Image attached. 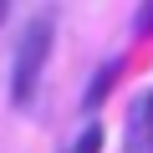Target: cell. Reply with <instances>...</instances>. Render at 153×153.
<instances>
[{"label":"cell","instance_id":"cell-1","mask_svg":"<svg viewBox=\"0 0 153 153\" xmlns=\"http://www.w3.org/2000/svg\"><path fill=\"white\" fill-rule=\"evenodd\" d=\"M51 41H56L51 16H36V21L26 26L21 46H16V61H10V102H16V112H26L31 97H36V87H41V71H46Z\"/></svg>","mask_w":153,"mask_h":153},{"label":"cell","instance_id":"cell-4","mask_svg":"<svg viewBox=\"0 0 153 153\" xmlns=\"http://www.w3.org/2000/svg\"><path fill=\"white\" fill-rule=\"evenodd\" d=\"M71 153H102V123H87L82 138L71 143Z\"/></svg>","mask_w":153,"mask_h":153},{"label":"cell","instance_id":"cell-5","mask_svg":"<svg viewBox=\"0 0 153 153\" xmlns=\"http://www.w3.org/2000/svg\"><path fill=\"white\" fill-rule=\"evenodd\" d=\"M138 36H153V5L138 10Z\"/></svg>","mask_w":153,"mask_h":153},{"label":"cell","instance_id":"cell-2","mask_svg":"<svg viewBox=\"0 0 153 153\" xmlns=\"http://www.w3.org/2000/svg\"><path fill=\"white\" fill-rule=\"evenodd\" d=\"M128 153H153V92L128 102Z\"/></svg>","mask_w":153,"mask_h":153},{"label":"cell","instance_id":"cell-6","mask_svg":"<svg viewBox=\"0 0 153 153\" xmlns=\"http://www.w3.org/2000/svg\"><path fill=\"white\" fill-rule=\"evenodd\" d=\"M5 16H10V5H5V0H0V26H5Z\"/></svg>","mask_w":153,"mask_h":153},{"label":"cell","instance_id":"cell-3","mask_svg":"<svg viewBox=\"0 0 153 153\" xmlns=\"http://www.w3.org/2000/svg\"><path fill=\"white\" fill-rule=\"evenodd\" d=\"M117 76H123V56H112V61H102V66H97L92 87H87V97H82V102H87V112H97V107H102V97L112 92V82H117Z\"/></svg>","mask_w":153,"mask_h":153}]
</instances>
